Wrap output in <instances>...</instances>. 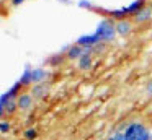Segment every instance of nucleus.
I'll use <instances>...</instances> for the list:
<instances>
[{
	"instance_id": "nucleus-1",
	"label": "nucleus",
	"mask_w": 152,
	"mask_h": 140,
	"mask_svg": "<svg viewBox=\"0 0 152 140\" xmlns=\"http://www.w3.org/2000/svg\"><path fill=\"white\" fill-rule=\"evenodd\" d=\"M95 34L96 38L100 39V42H111L116 39V21L111 18H103L100 20V23L96 25L95 29Z\"/></svg>"
},
{
	"instance_id": "nucleus-2",
	"label": "nucleus",
	"mask_w": 152,
	"mask_h": 140,
	"mask_svg": "<svg viewBox=\"0 0 152 140\" xmlns=\"http://www.w3.org/2000/svg\"><path fill=\"white\" fill-rule=\"evenodd\" d=\"M123 137H124V140H151L152 132L142 122L132 120V122H129L128 129L123 132Z\"/></svg>"
},
{
	"instance_id": "nucleus-3",
	"label": "nucleus",
	"mask_w": 152,
	"mask_h": 140,
	"mask_svg": "<svg viewBox=\"0 0 152 140\" xmlns=\"http://www.w3.org/2000/svg\"><path fill=\"white\" fill-rule=\"evenodd\" d=\"M21 88H23V86H21V85L17 81V83H15L10 90L5 91V93L0 96V107H5L8 103H10V101H17L18 96L21 94Z\"/></svg>"
},
{
	"instance_id": "nucleus-4",
	"label": "nucleus",
	"mask_w": 152,
	"mask_h": 140,
	"mask_svg": "<svg viewBox=\"0 0 152 140\" xmlns=\"http://www.w3.org/2000/svg\"><path fill=\"white\" fill-rule=\"evenodd\" d=\"M51 91V83L49 81H44V83H38V85H33L30 88V93L34 99H46L48 94Z\"/></svg>"
},
{
	"instance_id": "nucleus-5",
	"label": "nucleus",
	"mask_w": 152,
	"mask_h": 140,
	"mask_svg": "<svg viewBox=\"0 0 152 140\" xmlns=\"http://www.w3.org/2000/svg\"><path fill=\"white\" fill-rule=\"evenodd\" d=\"M75 44L82 46L83 49H87V47L92 49L93 46L100 44V39L96 38L95 33H90V34H82V36H79V38H77V42H75Z\"/></svg>"
},
{
	"instance_id": "nucleus-6",
	"label": "nucleus",
	"mask_w": 152,
	"mask_h": 140,
	"mask_svg": "<svg viewBox=\"0 0 152 140\" xmlns=\"http://www.w3.org/2000/svg\"><path fill=\"white\" fill-rule=\"evenodd\" d=\"M132 33V21L131 20H121V21H116V34L121 36V38H128Z\"/></svg>"
},
{
	"instance_id": "nucleus-7",
	"label": "nucleus",
	"mask_w": 152,
	"mask_h": 140,
	"mask_svg": "<svg viewBox=\"0 0 152 140\" xmlns=\"http://www.w3.org/2000/svg\"><path fill=\"white\" fill-rule=\"evenodd\" d=\"M33 103H34V98L31 96V93H21L17 99V104H18V109L20 111H28L33 107Z\"/></svg>"
},
{
	"instance_id": "nucleus-8",
	"label": "nucleus",
	"mask_w": 152,
	"mask_h": 140,
	"mask_svg": "<svg viewBox=\"0 0 152 140\" xmlns=\"http://www.w3.org/2000/svg\"><path fill=\"white\" fill-rule=\"evenodd\" d=\"M51 72L46 70L43 67H38V68H33L31 72V78H33V85H38V83H44V81L49 78Z\"/></svg>"
},
{
	"instance_id": "nucleus-9",
	"label": "nucleus",
	"mask_w": 152,
	"mask_h": 140,
	"mask_svg": "<svg viewBox=\"0 0 152 140\" xmlns=\"http://www.w3.org/2000/svg\"><path fill=\"white\" fill-rule=\"evenodd\" d=\"M152 20V10L151 7H145V8H142L141 12H137L134 16H132V21L136 23V25H144V23L151 21Z\"/></svg>"
},
{
	"instance_id": "nucleus-10",
	"label": "nucleus",
	"mask_w": 152,
	"mask_h": 140,
	"mask_svg": "<svg viewBox=\"0 0 152 140\" xmlns=\"http://www.w3.org/2000/svg\"><path fill=\"white\" fill-rule=\"evenodd\" d=\"M31 72H33V67H31L30 64H26L25 65V70L21 72V77L18 78V83L21 85L23 88H26V86H33V78H31Z\"/></svg>"
},
{
	"instance_id": "nucleus-11",
	"label": "nucleus",
	"mask_w": 152,
	"mask_h": 140,
	"mask_svg": "<svg viewBox=\"0 0 152 140\" xmlns=\"http://www.w3.org/2000/svg\"><path fill=\"white\" fill-rule=\"evenodd\" d=\"M77 67H79V70H82V72H90L92 67H93V55L88 54V52H85V54L77 60Z\"/></svg>"
},
{
	"instance_id": "nucleus-12",
	"label": "nucleus",
	"mask_w": 152,
	"mask_h": 140,
	"mask_svg": "<svg viewBox=\"0 0 152 140\" xmlns=\"http://www.w3.org/2000/svg\"><path fill=\"white\" fill-rule=\"evenodd\" d=\"M83 54H85V51H83L82 46L72 44V46H69V49H67V52H66V59L67 60H79Z\"/></svg>"
},
{
	"instance_id": "nucleus-13",
	"label": "nucleus",
	"mask_w": 152,
	"mask_h": 140,
	"mask_svg": "<svg viewBox=\"0 0 152 140\" xmlns=\"http://www.w3.org/2000/svg\"><path fill=\"white\" fill-rule=\"evenodd\" d=\"M142 8H145V0H134V2H131L128 7H123V10H124V13L128 16H134L137 12H141Z\"/></svg>"
},
{
	"instance_id": "nucleus-14",
	"label": "nucleus",
	"mask_w": 152,
	"mask_h": 140,
	"mask_svg": "<svg viewBox=\"0 0 152 140\" xmlns=\"http://www.w3.org/2000/svg\"><path fill=\"white\" fill-rule=\"evenodd\" d=\"M64 60H67L66 54H64V52H59V54H56V55L48 59V64H49L51 67H59V65L64 64Z\"/></svg>"
},
{
	"instance_id": "nucleus-15",
	"label": "nucleus",
	"mask_w": 152,
	"mask_h": 140,
	"mask_svg": "<svg viewBox=\"0 0 152 140\" xmlns=\"http://www.w3.org/2000/svg\"><path fill=\"white\" fill-rule=\"evenodd\" d=\"M38 135H39V133H38L36 127H28V129L23 132V139L25 140H36Z\"/></svg>"
},
{
	"instance_id": "nucleus-16",
	"label": "nucleus",
	"mask_w": 152,
	"mask_h": 140,
	"mask_svg": "<svg viewBox=\"0 0 152 140\" xmlns=\"http://www.w3.org/2000/svg\"><path fill=\"white\" fill-rule=\"evenodd\" d=\"M10 130H12V122H10V120H7V119L0 120V132L5 135V133H8Z\"/></svg>"
},
{
	"instance_id": "nucleus-17",
	"label": "nucleus",
	"mask_w": 152,
	"mask_h": 140,
	"mask_svg": "<svg viewBox=\"0 0 152 140\" xmlns=\"http://www.w3.org/2000/svg\"><path fill=\"white\" fill-rule=\"evenodd\" d=\"M106 51V44H105V42H100V44H96V46H93V47H92V54L93 55H100V54H103V52H105Z\"/></svg>"
},
{
	"instance_id": "nucleus-18",
	"label": "nucleus",
	"mask_w": 152,
	"mask_h": 140,
	"mask_svg": "<svg viewBox=\"0 0 152 140\" xmlns=\"http://www.w3.org/2000/svg\"><path fill=\"white\" fill-rule=\"evenodd\" d=\"M77 7H80V8H87V10L93 8V5H92L90 0H79V2H77Z\"/></svg>"
},
{
	"instance_id": "nucleus-19",
	"label": "nucleus",
	"mask_w": 152,
	"mask_h": 140,
	"mask_svg": "<svg viewBox=\"0 0 152 140\" xmlns=\"http://www.w3.org/2000/svg\"><path fill=\"white\" fill-rule=\"evenodd\" d=\"M106 140H124V137H123V132H116L115 130Z\"/></svg>"
},
{
	"instance_id": "nucleus-20",
	"label": "nucleus",
	"mask_w": 152,
	"mask_h": 140,
	"mask_svg": "<svg viewBox=\"0 0 152 140\" xmlns=\"http://www.w3.org/2000/svg\"><path fill=\"white\" fill-rule=\"evenodd\" d=\"M145 94H147V96H152V80L145 85Z\"/></svg>"
},
{
	"instance_id": "nucleus-21",
	"label": "nucleus",
	"mask_w": 152,
	"mask_h": 140,
	"mask_svg": "<svg viewBox=\"0 0 152 140\" xmlns=\"http://www.w3.org/2000/svg\"><path fill=\"white\" fill-rule=\"evenodd\" d=\"M23 2L25 0H12V7H20V5H23Z\"/></svg>"
},
{
	"instance_id": "nucleus-22",
	"label": "nucleus",
	"mask_w": 152,
	"mask_h": 140,
	"mask_svg": "<svg viewBox=\"0 0 152 140\" xmlns=\"http://www.w3.org/2000/svg\"><path fill=\"white\" fill-rule=\"evenodd\" d=\"M31 122H34V117H33V116L28 117V119H26V124H31Z\"/></svg>"
},
{
	"instance_id": "nucleus-23",
	"label": "nucleus",
	"mask_w": 152,
	"mask_h": 140,
	"mask_svg": "<svg viewBox=\"0 0 152 140\" xmlns=\"http://www.w3.org/2000/svg\"><path fill=\"white\" fill-rule=\"evenodd\" d=\"M59 2H64V3H69V0H59Z\"/></svg>"
},
{
	"instance_id": "nucleus-24",
	"label": "nucleus",
	"mask_w": 152,
	"mask_h": 140,
	"mask_svg": "<svg viewBox=\"0 0 152 140\" xmlns=\"http://www.w3.org/2000/svg\"><path fill=\"white\" fill-rule=\"evenodd\" d=\"M149 7H151V10H152V2H151V5H149Z\"/></svg>"
},
{
	"instance_id": "nucleus-25",
	"label": "nucleus",
	"mask_w": 152,
	"mask_h": 140,
	"mask_svg": "<svg viewBox=\"0 0 152 140\" xmlns=\"http://www.w3.org/2000/svg\"><path fill=\"white\" fill-rule=\"evenodd\" d=\"M151 140H152V137H151Z\"/></svg>"
}]
</instances>
